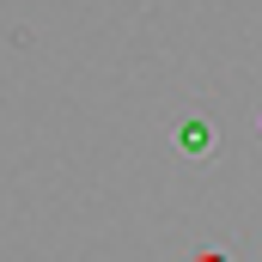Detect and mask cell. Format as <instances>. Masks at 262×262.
<instances>
[{
  "mask_svg": "<svg viewBox=\"0 0 262 262\" xmlns=\"http://www.w3.org/2000/svg\"><path fill=\"white\" fill-rule=\"evenodd\" d=\"M213 146V128L207 122H183V152H207Z\"/></svg>",
  "mask_w": 262,
  "mask_h": 262,
  "instance_id": "1",
  "label": "cell"
},
{
  "mask_svg": "<svg viewBox=\"0 0 262 262\" xmlns=\"http://www.w3.org/2000/svg\"><path fill=\"white\" fill-rule=\"evenodd\" d=\"M195 262H226V256H195Z\"/></svg>",
  "mask_w": 262,
  "mask_h": 262,
  "instance_id": "2",
  "label": "cell"
}]
</instances>
